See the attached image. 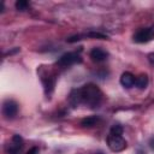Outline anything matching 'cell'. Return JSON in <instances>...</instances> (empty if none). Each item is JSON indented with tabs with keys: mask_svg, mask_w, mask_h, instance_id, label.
Wrapping results in <instances>:
<instances>
[{
	"mask_svg": "<svg viewBox=\"0 0 154 154\" xmlns=\"http://www.w3.org/2000/svg\"><path fill=\"white\" fill-rule=\"evenodd\" d=\"M79 90H81L82 103L91 108L99 107V105L102 101V91L97 85L93 83H88V84H84L82 88H79Z\"/></svg>",
	"mask_w": 154,
	"mask_h": 154,
	"instance_id": "cell-1",
	"label": "cell"
},
{
	"mask_svg": "<svg viewBox=\"0 0 154 154\" xmlns=\"http://www.w3.org/2000/svg\"><path fill=\"white\" fill-rule=\"evenodd\" d=\"M106 141H107V147H108L113 153L123 152V150L126 148V146H128L126 141L123 138L122 135H111V134H108Z\"/></svg>",
	"mask_w": 154,
	"mask_h": 154,
	"instance_id": "cell-2",
	"label": "cell"
},
{
	"mask_svg": "<svg viewBox=\"0 0 154 154\" xmlns=\"http://www.w3.org/2000/svg\"><path fill=\"white\" fill-rule=\"evenodd\" d=\"M43 69V66H42ZM45 73H42L40 71V75H41V81H42V84H43V89H45V94L47 96H49L53 90H54V85H55V75L47 71L46 69H43Z\"/></svg>",
	"mask_w": 154,
	"mask_h": 154,
	"instance_id": "cell-3",
	"label": "cell"
},
{
	"mask_svg": "<svg viewBox=\"0 0 154 154\" xmlns=\"http://www.w3.org/2000/svg\"><path fill=\"white\" fill-rule=\"evenodd\" d=\"M76 63H82V58L79 55V53L77 52H67L64 53L57 61V65L61 66V67H69Z\"/></svg>",
	"mask_w": 154,
	"mask_h": 154,
	"instance_id": "cell-4",
	"label": "cell"
},
{
	"mask_svg": "<svg viewBox=\"0 0 154 154\" xmlns=\"http://www.w3.org/2000/svg\"><path fill=\"white\" fill-rule=\"evenodd\" d=\"M1 112H2V116L6 119H13L17 116V113H18V103L14 100L6 99L2 102Z\"/></svg>",
	"mask_w": 154,
	"mask_h": 154,
	"instance_id": "cell-5",
	"label": "cell"
},
{
	"mask_svg": "<svg viewBox=\"0 0 154 154\" xmlns=\"http://www.w3.org/2000/svg\"><path fill=\"white\" fill-rule=\"evenodd\" d=\"M152 40H154L153 28H142L134 34V41L137 43H147Z\"/></svg>",
	"mask_w": 154,
	"mask_h": 154,
	"instance_id": "cell-6",
	"label": "cell"
},
{
	"mask_svg": "<svg viewBox=\"0 0 154 154\" xmlns=\"http://www.w3.org/2000/svg\"><path fill=\"white\" fill-rule=\"evenodd\" d=\"M24 147V141L20 135H13L11 138V143L7 146V154H22Z\"/></svg>",
	"mask_w": 154,
	"mask_h": 154,
	"instance_id": "cell-7",
	"label": "cell"
},
{
	"mask_svg": "<svg viewBox=\"0 0 154 154\" xmlns=\"http://www.w3.org/2000/svg\"><path fill=\"white\" fill-rule=\"evenodd\" d=\"M89 57H90V59H91L93 61H95V63H102V61H105V60L108 58V53H107L105 49L100 48V47H94V48L90 51Z\"/></svg>",
	"mask_w": 154,
	"mask_h": 154,
	"instance_id": "cell-8",
	"label": "cell"
},
{
	"mask_svg": "<svg viewBox=\"0 0 154 154\" xmlns=\"http://www.w3.org/2000/svg\"><path fill=\"white\" fill-rule=\"evenodd\" d=\"M135 79H136V77L131 72H124L120 76V84L124 88H128L129 89V88H131V87L135 85Z\"/></svg>",
	"mask_w": 154,
	"mask_h": 154,
	"instance_id": "cell-9",
	"label": "cell"
},
{
	"mask_svg": "<svg viewBox=\"0 0 154 154\" xmlns=\"http://www.w3.org/2000/svg\"><path fill=\"white\" fill-rule=\"evenodd\" d=\"M69 103L72 107H77L78 105L82 103V99H81V90L79 89H72L70 95H69Z\"/></svg>",
	"mask_w": 154,
	"mask_h": 154,
	"instance_id": "cell-10",
	"label": "cell"
},
{
	"mask_svg": "<svg viewBox=\"0 0 154 154\" xmlns=\"http://www.w3.org/2000/svg\"><path fill=\"white\" fill-rule=\"evenodd\" d=\"M99 120H100V118L97 116H89L81 120V125L83 128H93L99 123Z\"/></svg>",
	"mask_w": 154,
	"mask_h": 154,
	"instance_id": "cell-11",
	"label": "cell"
},
{
	"mask_svg": "<svg viewBox=\"0 0 154 154\" xmlns=\"http://www.w3.org/2000/svg\"><path fill=\"white\" fill-rule=\"evenodd\" d=\"M135 85L140 89H144L148 85V76L146 73H141L135 79Z\"/></svg>",
	"mask_w": 154,
	"mask_h": 154,
	"instance_id": "cell-12",
	"label": "cell"
},
{
	"mask_svg": "<svg viewBox=\"0 0 154 154\" xmlns=\"http://www.w3.org/2000/svg\"><path fill=\"white\" fill-rule=\"evenodd\" d=\"M14 6H16V8L18 11H25L29 7V2L25 1V0H17L16 4H14Z\"/></svg>",
	"mask_w": 154,
	"mask_h": 154,
	"instance_id": "cell-13",
	"label": "cell"
},
{
	"mask_svg": "<svg viewBox=\"0 0 154 154\" xmlns=\"http://www.w3.org/2000/svg\"><path fill=\"white\" fill-rule=\"evenodd\" d=\"M111 135H122L123 134V126L120 124H113L109 129Z\"/></svg>",
	"mask_w": 154,
	"mask_h": 154,
	"instance_id": "cell-14",
	"label": "cell"
},
{
	"mask_svg": "<svg viewBox=\"0 0 154 154\" xmlns=\"http://www.w3.org/2000/svg\"><path fill=\"white\" fill-rule=\"evenodd\" d=\"M85 36L93 37V38H100V40H106V38H107V35L101 34V32H96V31H90V32L85 34Z\"/></svg>",
	"mask_w": 154,
	"mask_h": 154,
	"instance_id": "cell-15",
	"label": "cell"
},
{
	"mask_svg": "<svg viewBox=\"0 0 154 154\" xmlns=\"http://www.w3.org/2000/svg\"><path fill=\"white\" fill-rule=\"evenodd\" d=\"M26 154H38V148H37V147H31V148L26 152Z\"/></svg>",
	"mask_w": 154,
	"mask_h": 154,
	"instance_id": "cell-16",
	"label": "cell"
},
{
	"mask_svg": "<svg viewBox=\"0 0 154 154\" xmlns=\"http://www.w3.org/2000/svg\"><path fill=\"white\" fill-rule=\"evenodd\" d=\"M148 61L150 63V65L154 66V53H149L148 54Z\"/></svg>",
	"mask_w": 154,
	"mask_h": 154,
	"instance_id": "cell-17",
	"label": "cell"
},
{
	"mask_svg": "<svg viewBox=\"0 0 154 154\" xmlns=\"http://www.w3.org/2000/svg\"><path fill=\"white\" fill-rule=\"evenodd\" d=\"M149 147L154 150V136H153V137H150V140H149Z\"/></svg>",
	"mask_w": 154,
	"mask_h": 154,
	"instance_id": "cell-18",
	"label": "cell"
}]
</instances>
